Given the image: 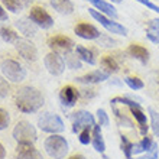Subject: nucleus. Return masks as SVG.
<instances>
[{"instance_id": "obj_44", "label": "nucleus", "mask_w": 159, "mask_h": 159, "mask_svg": "<svg viewBox=\"0 0 159 159\" xmlns=\"http://www.w3.org/2000/svg\"><path fill=\"white\" fill-rule=\"evenodd\" d=\"M111 2H114V3H121L123 0H111Z\"/></svg>"}, {"instance_id": "obj_26", "label": "nucleus", "mask_w": 159, "mask_h": 159, "mask_svg": "<svg viewBox=\"0 0 159 159\" xmlns=\"http://www.w3.org/2000/svg\"><path fill=\"white\" fill-rule=\"evenodd\" d=\"M0 36H2V39L4 42H9V43H15L19 39L17 34L10 28H0Z\"/></svg>"}, {"instance_id": "obj_25", "label": "nucleus", "mask_w": 159, "mask_h": 159, "mask_svg": "<svg viewBox=\"0 0 159 159\" xmlns=\"http://www.w3.org/2000/svg\"><path fill=\"white\" fill-rule=\"evenodd\" d=\"M120 148H121V152L125 153L126 159L132 158V155H133V143L130 142L126 136H123V134L120 136Z\"/></svg>"}, {"instance_id": "obj_2", "label": "nucleus", "mask_w": 159, "mask_h": 159, "mask_svg": "<svg viewBox=\"0 0 159 159\" xmlns=\"http://www.w3.org/2000/svg\"><path fill=\"white\" fill-rule=\"evenodd\" d=\"M43 146L46 153L54 159H62L68 153V142L61 134H51L46 138Z\"/></svg>"}, {"instance_id": "obj_39", "label": "nucleus", "mask_w": 159, "mask_h": 159, "mask_svg": "<svg viewBox=\"0 0 159 159\" xmlns=\"http://www.w3.org/2000/svg\"><path fill=\"white\" fill-rule=\"evenodd\" d=\"M149 28H151V29L159 30V19H153V20L149 22Z\"/></svg>"}, {"instance_id": "obj_17", "label": "nucleus", "mask_w": 159, "mask_h": 159, "mask_svg": "<svg viewBox=\"0 0 159 159\" xmlns=\"http://www.w3.org/2000/svg\"><path fill=\"white\" fill-rule=\"evenodd\" d=\"M91 143H93V148H94L97 152L103 153V152L106 151V143H104V139H103V133H101L100 125H94V126H93Z\"/></svg>"}, {"instance_id": "obj_3", "label": "nucleus", "mask_w": 159, "mask_h": 159, "mask_svg": "<svg viewBox=\"0 0 159 159\" xmlns=\"http://www.w3.org/2000/svg\"><path fill=\"white\" fill-rule=\"evenodd\" d=\"M13 138L15 140H17V143H29V145H34L38 139V134H36V129L30 125L29 121L22 120L19 121L15 129H13Z\"/></svg>"}, {"instance_id": "obj_16", "label": "nucleus", "mask_w": 159, "mask_h": 159, "mask_svg": "<svg viewBox=\"0 0 159 159\" xmlns=\"http://www.w3.org/2000/svg\"><path fill=\"white\" fill-rule=\"evenodd\" d=\"M88 2L100 13L109 16L110 19H117V12H116V9H114V6L111 3H107L104 0H88Z\"/></svg>"}, {"instance_id": "obj_43", "label": "nucleus", "mask_w": 159, "mask_h": 159, "mask_svg": "<svg viewBox=\"0 0 159 159\" xmlns=\"http://www.w3.org/2000/svg\"><path fill=\"white\" fill-rule=\"evenodd\" d=\"M70 159H85V158H84L83 155H72Z\"/></svg>"}, {"instance_id": "obj_4", "label": "nucleus", "mask_w": 159, "mask_h": 159, "mask_svg": "<svg viewBox=\"0 0 159 159\" xmlns=\"http://www.w3.org/2000/svg\"><path fill=\"white\" fill-rule=\"evenodd\" d=\"M0 70L3 72L4 78H7L12 83H20L26 77V70L15 59H4V61H2Z\"/></svg>"}, {"instance_id": "obj_36", "label": "nucleus", "mask_w": 159, "mask_h": 159, "mask_svg": "<svg viewBox=\"0 0 159 159\" xmlns=\"http://www.w3.org/2000/svg\"><path fill=\"white\" fill-rule=\"evenodd\" d=\"M9 93H10V85L7 84V81H6V80L0 77V98L7 97Z\"/></svg>"}, {"instance_id": "obj_6", "label": "nucleus", "mask_w": 159, "mask_h": 159, "mask_svg": "<svg viewBox=\"0 0 159 159\" xmlns=\"http://www.w3.org/2000/svg\"><path fill=\"white\" fill-rule=\"evenodd\" d=\"M88 12L94 19H96L98 23H100L104 29H107L110 34H116V35H123L126 36L127 35V29H126L123 25H120L119 22H114V19H110L106 15L100 13L97 9H88Z\"/></svg>"}, {"instance_id": "obj_30", "label": "nucleus", "mask_w": 159, "mask_h": 159, "mask_svg": "<svg viewBox=\"0 0 159 159\" xmlns=\"http://www.w3.org/2000/svg\"><path fill=\"white\" fill-rule=\"evenodd\" d=\"M125 83L127 84V85H129L132 90H134V91H136V90H140V88H143V85H145L142 80L138 78V77H126V78H125Z\"/></svg>"}, {"instance_id": "obj_19", "label": "nucleus", "mask_w": 159, "mask_h": 159, "mask_svg": "<svg viewBox=\"0 0 159 159\" xmlns=\"http://www.w3.org/2000/svg\"><path fill=\"white\" fill-rule=\"evenodd\" d=\"M49 3L61 15H71L74 12V4L71 0H49Z\"/></svg>"}, {"instance_id": "obj_13", "label": "nucleus", "mask_w": 159, "mask_h": 159, "mask_svg": "<svg viewBox=\"0 0 159 159\" xmlns=\"http://www.w3.org/2000/svg\"><path fill=\"white\" fill-rule=\"evenodd\" d=\"M109 77H110L109 71L97 70V71L88 72V74H85V75H83V77H77L75 81L77 83H81V84H98V83L106 81V80H109Z\"/></svg>"}, {"instance_id": "obj_7", "label": "nucleus", "mask_w": 159, "mask_h": 159, "mask_svg": "<svg viewBox=\"0 0 159 159\" xmlns=\"http://www.w3.org/2000/svg\"><path fill=\"white\" fill-rule=\"evenodd\" d=\"M71 120H72V132L74 133H80L81 130L87 129V127H93L96 125L94 116L87 110H78L75 113H72Z\"/></svg>"}, {"instance_id": "obj_31", "label": "nucleus", "mask_w": 159, "mask_h": 159, "mask_svg": "<svg viewBox=\"0 0 159 159\" xmlns=\"http://www.w3.org/2000/svg\"><path fill=\"white\" fill-rule=\"evenodd\" d=\"M111 109H113L114 114H116V119L119 120V123H120V125H126V127H133V123H132V121H130L127 117H125V116L119 111L117 107H116V104H111Z\"/></svg>"}, {"instance_id": "obj_29", "label": "nucleus", "mask_w": 159, "mask_h": 159, "mask_svg": "<svg viewBox=\"0 0 159 159\" xmlns=\"http://www.w3.org/2000/svg\"><path fill=\"white\" fill-rule=\"evenodd\" d=\"M65 65L71 70H80L81 68V62H80V58L77 55H71L70 52L65 57Z\"/></svg>"}, {"instance_id": "obj_18", "label": "nucleus", "mask_w": 159, "mask_h": 159, "mask_svg": "<svg viewBox=\"0 0 159 159\" xmlns=\"http://www.w3.org/2000/svg\"><path fill=\"white\" fill-rule=\"evenodd\" d=\"M132 114H133V117L136 119V121L139 123V127H140V133L143 136H146L148 133V129H149V126H148V117L146 114L142 111L140 107H129Z\"/></svg>"}, {"instance_id": "obj_5", "label": "nucleus", "mask_w": 159, "mask_h": 159, "mask_svg": "<svg viewBox=\"0 0 159 159\" xmlns=\"http://www.w3.org/2000/svg\"><path fill=\"white\" fill-rule=\"evenodd\" d=\"M38 126L41 130L48 132V133H52V134H58L61 132H64V129H65L64 121L61 120V117L54 113H48V111L43 113L38 119Z\"/></svg>"}, {"instance_id": "obj_22", "label": "nucleus", "mask_w": 159, "mask_h": 159, "mask_svg": "<svg viewBox=\"0 0 159 159\" xmlns=\"http://www.w3.org/2000/svg\"><path fill=\"white\" fill-rule=\"evenodd\" d=\"M75 54H77V57H78L81 61H84V62L90 64V65H94V64H96V58H94V54H93L90 49L84 48V46L77 45V46H75Z\"/></svg>"}, {"instance_id": "obj_45", "label": "nucleus", "mask_w": 159, "mask_h": 159, "mask_svg": "<svg viewBox=\"0 0 159 159\" xmlns=\"http://www.w3.org/2000/svg\"><path fill=\"white\" fill-rule=\"evenodd\" d=\"M158 83H159V77H158Z\"/></svg>"}, {"instance_id": "obj_12", "label": "nucleus", "mask_w": 159, "mask_h": 159, "mask_svg": "<svg viewBox=\"0 0 159 159\" xmlns=\"http://www.w3.org/2000/svg\"><path fill=\"white\" fill-rule=\"evenodd\" d=\"M74 32L77 34V36H80L83 39H88V41L98 39L101 36L100 30L97 29L94 25H90V23H78L74 28Z\"/></svg>"}, {"instance_id": "obj_33", "label": "nucleus", "mask_w": 159, "mask_h": 159, "mask_svg": "<svg viewBox=\"0 0 159 159\" xmlns=\"http://www.w3.org/2000/svg\"><path fill=\"white\" fill-rule=\"evenodd\" d=\"M97 119H98V125L100 126H109L110 125V119L106 113V110L98 109L97 110Z\"/></svg>"}, {"instance_id": "obj_8", "label": "nucleus", "mask_w": 159, "mask_h": 159, "mask_svg": "<svg viewBox=\"0 0 159 159\" xmlns=\"http://www.w3.org/2000/svg\"><path fill=\"white\" fill-rule=\"evenodd\" d=\"M29 19L42 29H49L51 26L54 25V19L51 17V15L43 7H39V6H35V7L30 9Z\"/></svg>"}, {"instance_id": "obj_21", "label": "nucleus", "mask_w": 159, "mask_h": 159, "mask_svg": "<svg viewBox=\"0 0 159 159\" xmlns=\"http://www.w3.org/2000/svg\"><path fill=\"white\" fill-rule=\"evenodd\" d=\"M16 28L26 36H34L36 34V25L30 19H19V20H16Z\"/></svg>"}, {"instance_id": "obj_32", "label": "nucleus", "mask_w": 159, "mask_h": 159, "mask_svg": "<svg viewBox=\"0 0 159 159\" xmlns=\"http://www.w3.org/2000/svg\"><path fill=\"white\" fill-rule=\"evenodd\" d=\"M158 152H159V146H158V143L153 142L152 148L146 152V155L140 156V158H138V159H158Z\"/></svg>"}, {"instance_id": "obj_9", "label": "nucleus", "mask_w": 159, "mask_h": 159, "mask_svg": "<svg viewBox=\"0 0 159 159\" xmlns=\"http://www.w3.org/2000/svg\"><path fill=\"white\" fill-rule=\"evenodd\" d=\"M43 62H45V67L48 70L49 74L52 75H61L65 70V61L58 52H49V54L45 57L43 59Z\"/></svg>"}, {"instance_id": "obj_41", "label": "nucleus", "mask_w": 159, "mask_h": 159, "mask_svg": "<svg viewBox=\"0 0 159 159\" xmlns=\"http://www.w3.org/2000/svg\"><path fill=\"white\" fill-rule=\"evenodd\" d=\"M4 156H6V151H4V146L0 143V159H4Z\"/></svg>"}, {"instance_id": "obj_10", "label": "nucleus", "mask_w": 159, "mask_h": 159, "mask_svg": "<svg viewBox=\"0 0 159 159\" xmlns=\"http://www.w3.org/2000/svg\"><path fill=\"white\" fill-rule=\"evenodd\" d=\"M15 48H16V51L19 52V55L22 58L29 61V62H34V61L38 59V51H36L34 43L30 41H28V39L19 38L15 42Z\"/></svg>"}, {"instance_id": "obj_14", "label": "nucleus", "mask_w": 159, "mask_h": 159, "mask_svg": "<svg viewBox=\"0 0 159 159\" xmlns=\"http://www.w3.org/2000/svg\"><path fill=\"white\" fill-rule=\"evenodd\" d=\"M80 93L77 88H74L72 85H65V87L59 91V100L65 107H72L78 100Z\"/></svg>"}, {"instance_id": "obj_34", "label": "nucleus", "mask_w": 159, "mask_h": 159, "mask_svg": "<svg viewBox=\"0 0 159 159\" xmlns=\"http://www.w3.org/2000/svg\"><path fill=\"white\" fill-rule=\"evenodd\" d=\"M10 123V117H9V113L4 109H0V130L6 129Z\"/></svg>"}, {"instance_id": "obj_23", "label": "nucleus", "mask_w": 159, "mask_h": 159, "mask_svg": "<svg viewBox=\"0 0 159 159\" xmlns=\"http://www.w3.org/2000/svg\"><path fill=\"white\" fill-rule=\"evenodd\" d=\"M101 67L106 68V71H109L110 74L111 72H117L119 71V64L116 62V59L110 55H106L101 58Z\"/></svg>"}, {"instance_id": "obj_24", "label": "nucleus", "mask_w": 159, "mask_h": 159, "mask_svg": "<svg viewBox=\"0 0 159 159\" xmlns=\"http://www.w3.org/2000/svg\"><path fill=\"white\" fill-rule=\"evenodd\" d=\"M152 145H153V142H152L151 138H148V136H145V138L140 140V142H138L136 145H133V153L136 155V153H142V152H148L149 149L152 148Z\"/></svg>"}, {"instance_id": "obj_15", "label": "nucleus", "mask_w": 159, "mask_h": 159, "mask_svg": "<svg viewBox=\"0 0 159 159\" xmlns=\"http://www.w3.org/2000/svg\"><path fill=\"white\" fill-rule=\"evenodd\" d=\"M16 159H42V155L39 153L38 149H35L34 145L19 143Z\"/></svg>"}, {"instance_id": "obj_11", "label": "nucleus", "mask_w": 159, "mask_h": 159, "mask_svg": "<svg viewBox=\"0 0 159 159\" xmlns=\"http://www.w3.org/2000/svg\"><path fill=\"white\" fill-rule=\"evenodd\" d=\"M74 41L68 36H64V35H58V36H52V38L48 39V46L54 52H65L68 54L70 51L74 48Z\"/></svg>"}, {"instance_id": "obj_1", "label": "nucleus", "mask_w": 159, "mask_h": 159, "mask_svg": "<svg viewBox=\"0 0 159 159\" xmlns=\"http://www.w3.org/2000/svg\"><path fill=\"white\" fill-rule=\"evenodd\" d=\"M43 106V96L38 88L25 85L16 93V107L23 113H35Z\"/></svg>"}, {"instance_id": "obj_40", "label": "nucleus", "mask_w": 159, "mask_h": 159, "mask_svg": "<svg viewBox=\"0 0 159 159\" xmlns=\"http://www.w3.org/2000/svg\"><path fill=\"white\" fill-rule=\"evenodd\" d=\"M0 20H7V13L2 6H0Z\"/></svg>"}, {"instance_id": "obj_20", "label": "nucleus", "mask_w": 159, "mask_h": 159, "mask_svg": "<svg viewBox=\"0 0 159 159\" xmlns=\"http://www.w3.org/2000/svg\"><path fill=\"white\" fill-rule=\"evenodd\" d=\"M127 52H129L130 57L139 59L142 64H146L148 61H149V51L140 45H130Z\"/></svg>"}, {"instance_id": "obj_27", "label": "nucleus", "mask_w": 159, "mask_h": 159, "mask_svg": "<svg viewBox=\"0 0 159 159\" xmlns=\"http://www.w3.org/2000/svg\"><path fill=\"white\" fill-rule=\"evenodd\" d=\"M148 113H149V116H151V129H152V132H153L155 136H159V113L155 111L152 107L148 109Z\"/></svg>"}, {"instance_id": "obj_38", "label": "nucleus", "mask_w": 159, "mask_h": 159, "mask_svg": "<svg viewBox=\"0 0 159 159\" xmlns=\"http://www.w3.org/2000/svg\"><path fill=\"white\" fill-rule=\"evenodd\" d=\"M136 2H139V3L145 4V6H146V7H149L151 10H153V12L159 13V6H156L155 3H152L151 0H136Z\"/></svg>"}, {"instance_id": "obj_37", "label": "nucleus", "mask_w": 159, "mask_h": 159, "mask_svg": "<svg viewBox=\"0 0 159 159\" xmlns=\"http://www.w3.org/2000/svg\"><path fill=\"white\" fill-rule=\"evenodd\" d=\"M146 36H148V39H149L151 42L158 43V45H159V30L151 29V28H149V30L146 32Z\"/></svg>"}, {"instance_id": "obj_35", "label": "nucleus", "mask_w": 159, "mask_h": 159, "mask_svg": "<svg viewBox=\"0 0 159 159\" xmlns=\"http://www.w3.org/2000/svg\"><path fill=\"white\" fill-rule=\"evenodd\" d=\"M90 129L91 127H87V129H84L80 132V142L83 143V145H88V143L91 142V133H90Z\"/></svg>"}, {"instance_id": "obj_42", "label": "nucleus", "mask_w": 159, "mask_h": 159, "mask_svg": "<svg viewBox=\"0 0 159 159\" xmlns=\"http://www.w3.org/2000/svg\"><path fill=\"white\" fill-rule=\"evenodd\" d=\"M22 2V4H23V6H29L30 3H32V0H20Z\"/></svg>"}, {"instance_id": "obj_28", "label": "nucleus", "mask_w": 159, "mask_h": 159, "mask_svg": "<svg viewBox=\"0 0 159 159\" xmlns=\"http://www.w3.org/2000/svg\"><path fill=\"white\" fill-rule=\"evenodd\" d=\"M2 3H3L4 7L7 10H10L12 13H19L22 10V7H25L20 0H2Z\"/></svg>"}]
</instances>
